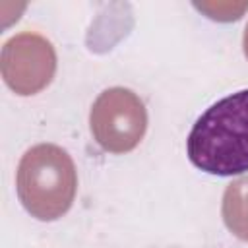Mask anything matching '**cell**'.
Masks as SVG:
<instances>
[{
	"instance_id": "obj_1",
	"label": "cell",
	"mask_w": 248,
	"mask_h": 248,
	"mask_svg": "<svg viewBox=\"0 0 248 248\" xmlns=\"http://www.w3.org/2000/svg\"><path fill=\"white\" fill-rule=\"evenodd\" d=\"M188 159L207 174L232 176L248 170V89L213 103L192 126Z\"/></svg>"
},
{
	"instance_id": "obj_2",
	"label": "cell",
	"mask_w": 248,
	"mask_h": 248,
	"mask_svg": "<svg viewBox=\"0 0 248 248\" xmlns=\"http://www.w3.org/2000/svg\"><path fill=\"white\" fill-rule=\"evenodd\" d=\"M16 188L31 217L56 221L74 203L78 170L66 149L54 143H39L23 153L17 165Z\"/></svg>"
},
{
	"instance_id": "obj_3",
	"label": "cell",
	"mask_w": 248,
	"mask_h": 248,
	"mask_svg": "<svg viewBox=\"0 0 248 248\" xmlns=\"http://www.w3.org/2000/svg\"><path fill=\"white\" fill-rule=\"evenodd\" d=\"M93 140L108 153H128L140 145L147 130L143 101L126 87L105 89L89 112Z\"/></svg>"
},
{
	"instance_id": "obj_4",
	"label": "cell",
	"mask_w": 248,
	"mask_h": 248,
	"mask_svg": "<svg viewBox=\"0 0 248 248\" xmlns=\"http://www.w3.org/2000/svg\"><path fill=\"white\" fill-rule=\"evenodd\" d=\"M0 72L16 95H35L54 78L56 52L52 43L35 31H23L8 39L0 54Z\"/></svg>"
},
{
	"instance_id": "obj_5",
	"label": "cell",
	"mask_w": 248,
	"mask_h": 248,
	"mask_svg": "<svg viewBox=\"0 0 248 248\" xmlns=\"http://www.w3.org/2000/svg\"><path fill=\"white\" fill-rule=\"evenodd\" d=\"M221 215L227 229L236 238L248 242V176L236 178L225 188Z\"/></svg>"
},
{
	"instance_id": "obj_6",
	"label": "cell",
	"mask_w": 248,
	"mask_h": 248,
	"mask_svg": "<svg viewBox=\"0 0 248 248\" xmlns=\"http://www.w3.org/2000/svg\"><path fill=\"white\" fill-rule=\"evenodd\" d=\"M198 10L205 12L207 17L217 21H232L242 16V12L248 8V2L234 4V2H207V4H196Z\"/></svg>"
},
{
	"instance_id": "obj_7",
	"label": "cell",
	"mask_w": 248,
	"mask_h": 248,
	"mask_svg": "<svg viewBox=\"0 0 248 248\" xmlns=\"http://www.w3.org/2000/svg\"><path fill=\"white\" fill-rule=\"evenodd\" d=\"M242 48H244V56L248 58V23H246V29H244V37H242Z\"/></svg>"
}]
</instances>
